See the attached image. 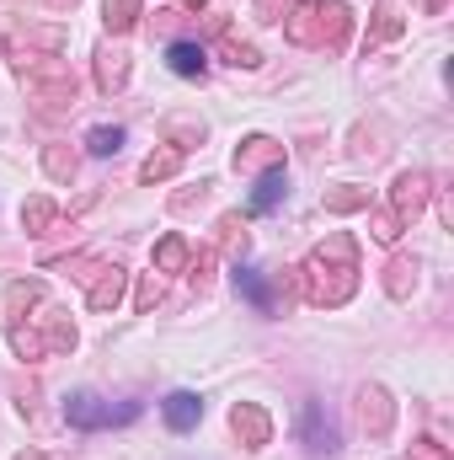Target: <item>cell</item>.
<instances>
[{
  "instance_id": "cell-1",
  "label": "cell",
  "mask_w": 454,
  "mask_h": 460,
  "mask_svg": "<svg viewBox=\"0 0 454 460\" xmlns=\"http://www.w3.org/2000/svg\"><path fill=\"white\" fill-rule=\"evenodd\" d=\"M65 418H70L75 429H113V423H134V418H139V407H134V402L108 407L102 396L81 391V396H70V402H65Z\"/></svg>"
},
{
  "instance_id": "cell-2",
  "label": "cell",
  "mask_w": 454,
  "mask_h": 460,
  "mask_svg": "<svg viewBox=\"0 0 454 460\" xmlns=\"http://www.w3.org/2000/svg\"><path fill=\"white\" fill-rule=\"evenodd\" d=\"M161 412H166V423H171L177 434H188V429H198V418H204V402H198L193 391H171V396L161 402Z\"/></svg>"
},
{
  "instance_id": "cell-3",
  "label": "cell",
  "mask_w": 454,
  "mask_h": 460,
  "mask_svg": "<svg viewBox=\"0 0 454 460\" xmlns=\"http://www.w3.org/2000/svg\"><path fill=\"white\" fill-rule=\"evenodd\" d=\"M235 284H240V295H246L257 311H273V295H267V284L257 279V268H240V273H235Z\"/></svg>"
},
{
  "instance_id": "cell-4",
  "label": "cell",
  "mask_w": 454,
  "mask_h": 460,
  "mask_svg": "<svg viewBox=\"0 0 454 460\" xmlns=\"http://www.w3.org/2000/svg\"><path fill=\"white\" fill-rule=\"evenodd\" d=\"M166 59H171L177 75H198V70H204V49H193V43H171Z\"/></svg>"
},
{
  "instance_id": "cell-5",
  "label": "cell",
  "mask_w": 454,
  "mask_h": 460,
  "mask_svg": "<svg viewBox=\"0 0 454 460\" xmlns=\"http://www.w3.org/2000/svg\"><path fill=\"white\" fill-rule=\"evenodd\" d=\"M305 429H310V450H316V456H321V450H332V445H337V434H332V429H327V434H321V423H316V407H305Z\"/></svg>"
},
{
  "instance_id": "cell-6",
  "label": "cell",
  "mask_w": 454,
  "mask_h": 460,
  "mask_svg": "<svg viewBox=\"0 0 454 460\" xmlns=\"http://www.w3.org/2000/svg\"><path fill=\"white\" fill-rule=\"evenodd\" d=\"M278 193H284V177H267V182L257 188V199H251V209H273V204H278Z\"/></svg>"
},
{
  "instance_id": "cell-7",
  "label": "cell",
  "mask_w": 454,
  "mask_h": 460,
  "mask_svg": "<svg viewBox=\"0 0 454 460\" xmlns=\"http://www.w3.org/2000/svg\"><path fill=\"white\" fill-rule=\"evenodd\" d=\"M118 145H123V128H97V134H92V150H97V155H113Z\"/></svg>"
}]
</instances>
